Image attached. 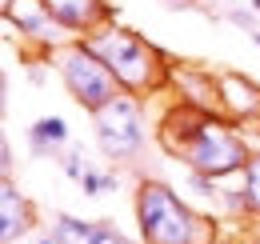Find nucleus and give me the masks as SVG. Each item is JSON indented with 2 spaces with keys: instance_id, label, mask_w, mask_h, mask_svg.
<instances>
[{
  "instance_id": "10",
  "label": "nucleus",
  "mask_w": 260,
  "mask_h": 244,
  "mask_svg": "<svg viewBox=\"0 0 260 244\" xmlns=\"http://www.w3.org/2000/svg\"><path fill=\"white\" fill-rule=\"evenodd\" d=\"M28 152L40 156V160H56L60 148L68 144V120L64 116H40V120L28 128Z\"/></svg>"
},
{
  "instance_id": "9",
  "label": "nucleus",
  "mask_w": 260,
  "mask_h": 244,
  "mask_svg": "<svg viewBox=\"0 0 260 244\" xmlns=\"http://www.w3.org/2000/svg\"><path fill=\"white\" fill-rule=\"evenodd\" d=\"M28 224H32V204L16 192L12 176H4V188H0V244L24 240Z\"/></svg>"
},
{
  "instance_id": "17",
  "label": "nucleus",
  "mask_w": 260,
  "mask_h": 244,
  "mask_svg": "<svg viewBox=\"0 0 260 244\" xmlns=\"http://www.w3.org/2000/svg\"><path fill=\"white\" fill-rule=\"evenodd\" d=\"M20 244H60V240H56L52 232H32L28 240H20Z\"/></svg>"
},
{
  "instance_id": "13",
  "label": "nucleus",
  "mask_w": 260,
  "mask_h": 244,
  "mask_svg": "<svg viewBox=\"0 0 260 244\" xmlns=\"http://www.w3.org/2000/svg\"><path fill=\"white\" fill-rule=\"evenodd\" d=\"M76 184L84 188V196H104V192H112V188H116V176H112V172H96V168H88Z\"/></svg>"
},
{
  "instance_id": "21",
  "label": "nucleus",
  "mask_w": 260,
  "mask_h": 244,
  "mask_svg": "<svg viewBox=\"0 0 260 244\" xmlns=\"http://www.w3.org/2000/svg\"><path fill=\"white\" fill-rule=\"evenodd\" d=\"M252 8H256V12H260V0H252Z\"/></svg>"
},
{
  "instance_id": "19",
  "label": "nucleus",
  "mask_w": 260,
  "mask_h": 244,
  "mask_svg": "<svg viewBox=\"0 0 260 244\" xmlns=\"http://www.w3.org/2000/svg\"><path fill=\"white\" fill-rule=\"evenodd\" d=\"M28 80H32V84H44V68H40V64L28 68Z\"/></svg>"
},
{
  "instance_id": "7",
  "label": "nucleus",
  "mask_w": 260,
  "mask_h": 244,
  "mask_svg": "<svg viewBox=\"0 0 260 244\" xmlns=\"http://www.w3.org/2000/svg\"><path fill=\"white\" fill-rule=\"evenodd\" d=\"M44 8L64 24L68 32H96L104 20H116V8L108 0H44Z\"/></svg>"
},
{
  "instance_id": "1",
  "label": "nucleus",
  "mask_w": 260,
  "mask_h": 244,
  "mask_svg": "<svg viewBox=\"0 0 260 244\" xmlns=\"http://www.w3.org/2000/svg\"><path fill=\"white\" fill-rule=\"evenodd\" d=\"M84 48L96 52L100 60L112 68V76L120 80V88L128 96H144L164 80V52H156L144 36H136L128 28H96L84 36Z\"/></svg>"
},
{
  "instance_id": "14",
  "label": "nucleus",
  "mask_w": 260,
  "mask_h": 244,
  "mask_svg": "<svg viewBox=\"0 0 260 244\" xmlns=\"http://www.w3.org/2000/svg\"><path fill=\"white\" fill-rule=\"evenodd\" d=\"M224 20H228V24H236V28H244V32H256L260 28V12L252 8V4H248V8H228Z\"/></svg>"
},
{
  "instance_id": "4",
  "label": "nucleus",
  "mask_w": 260,
  "mask_h": 244,
  "mask_svg": "<svg viewBox=\"0 0 260 244\" xmlns=\"http://www.w3.org/2000/svg\"><path fill=\"white\" fill-rule=\"evenodd\" d=\"M180 160L192 168V172H208V176H228V172H240L252 152H248V144L240 140V132L232 128L228 120H212L204 124L200 132H196V140L180 152Z\"/></svg>"
},
{
  "instance_id": "2",
  "label": "nucleus",
  "mask_w": 260,
  "mask_h": 244,
  "mask_svg": "<svg viewBox=\"0 0 260 244\" xmlns=\"http://www.w3.org/2000/svg\"><path fill=\"white\" fill-rule=\"evenodd\" d=\"M136 220L144 244H212V224L160 180H140L136 188Z\"/></svg>"
},
{
  "instance_id": "6",
  "label": "nucleus",
  "mask_w": 260,
  "mask_h": 244,
  "mask_svg": "<svg viewBox=\"0 0 260 244\" xmlns=\"http://www.w3.org/2000/svg\"><path fill=\"white\" fill-rule=\"evenodd\" d=\"M4 20H8L12 28H20L24 40H36L48 56H52L56 48L72 44V40H68V28L44 8V0H4Z\"/></svg>"
},
{
  "instance_id": "15",
  "label": "nucleus",
  "mask_w": 260,
  "mask_h": 244,
  "mask_svg": "<svg viewBox=\"0 0 260 244\" xmlns=\"http://www.w3.org/2000/svg\"><path fill=\"white\" fill-rule=\"evenodd\" d=\"M92 244H132L112 220H96V232H92Z\"/></svg>"
},
{
  "instance_id": "11",
  "label": "nucleus",
  "mask_w": 260,
  "mask_h": 244,
  "mask_svg": "<svg viewBox=\"0 0 260 244\" xmlns=\"http://www.w3.org/2000/svg\"><path fill=\"white\" fill-rule=\"evenodd\" d=\"M92 232H96V220H76L68 212L52 216V236L60 244H92Z\"/></svg>"
},
{
  "instance_id": "12",
  "label": "nucleus",
  "mask_w": 260,
  "mask_h": 244,
  "mask_svg": "<svg viewBox=\"0 0 260 244\" xmlns=\"http://www.w3.org/2000/svg\"><path fill=\"white\" fill-rule=\"evenodd\" d=\"M244 196H248V212H260V152L244 164Z\"/></svg>"
},
{
  "instance_id": "20",
  "label": "nucleus",
  "mask_w": 260,
  "mask_h": 244,
  "mask_svg": "<svg viewBox=\"0 0 260 244\" xmlns=\"http://www.w3.org/2000/svg\"><path fill=\"white\" fill-rule=\"evenodd\" d=\"M248 36H252V44H256V48H260V28H256V32H248Z\"/></svg>"
},
{
  "instance_id": "16",
  "label": "nucleus",
  "mask_w": 260,
  "mask_h": 244,
  "mask_svg": "<svg viewBox=\"0 0 260 244\" xmlns=\"http://www.w3.org/2000/svg\"><path fill=\"white\" fill-rule=\"evenodd\" d=\"M60 168H64V176L68 180H80L88 168H84V156L80 152H68V156H60Z\"/></svg>"
},
{
  "instance_id": "5",
  "label": "nucleus",
  "mask_w": 260,
  "mask_h": 244,
  "mask_svg": "<svg viewBox=\"0 0 260 244\" xmlns=\"http://www.w3.org/2000/svg\"><path fill=\"white\" fill-rule=\"evenodd\" d=\"M96 116V144L108 160H132L144 148V116H140V100L136 96H116L108 108L92 112Z\"/></svg>"
},
{
  "instance_id": "3",
  "label": "nucleus",
  "mask_w": 260,
  "mask_h": 244,
  "mask_svg": "<svg viewBox=\"0 0 260 244\" xmlns=\"http://www.w3.org/2000/svg\"><path fill=\"white\" fill-rule=\"evenodd\" d=\"M56 72L64 80V88L72 92V100L88 112L108 108L116 96H124L120 80L112 76V68L100 60L96 52L84 48V40H72L64 48H56Z\"/></svg>"
},
{
  "instance_id": "8",
  "label": "nucleus",
  "mask_w": 260,
  "mask_h": 244,
  "mask_svg": "<svg viewBox=\"0 0 260 244\" xmlns=\"http://www.w3.org/2000/svg\"><path fill=\"white\" fill-rule=\"evenodd\" d=\"M220 104L232 120H260V84L240 72H220Z\"/></svg>"
},
{
  "instance_id": "18",
  "label": "nucleus",
  "mask_w": 260,
  "mask_h": 244,
  "mask_svg": "<svg viewBox=\"0 0 260 244\" xmlns=\"http://www.w3.org/2000/svg\"><path fill=\"white\" fill-rule=\"evenodd\" d=\"M164 8H172V12H176V8H180V12H184V8H196V0H160Z\"/></svg>"
}]
</instances>
